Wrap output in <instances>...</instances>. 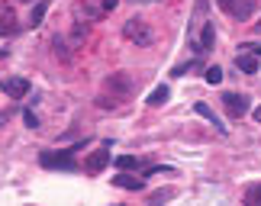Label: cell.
<instances>
[{
	"instance_id": "29",
	"label": "cell",
	"mask_w": 261,
	"mask_h": 206,
	"mask_svg": "<svg viewBox=\"0 0 261 206\" xmlns=\"http://www.w3.org/2000/svg\"><path fill=\"white\" fill-rule=\"evenodd\" d=\"M255 29H258V33H261V23H255Z\"/></svg>"
},
{
	"instance_id": "3",
	"label": "cell",
	"mask_w": 261,
	"mask_h": 206,
	"mask_svg": "<svg viewBox=\"0 0 261 206\" xmlns=\"http://www.w3.org/2000/svg\"><path fill=\"white\" fill-rule=\"evenodd\" d=\"M103 87H107L110 94L123 97V100H126V97H133V91H136V84H133V77H129V74H110Z\"/></svg>"
},
{
	"instance_id": "24",
	"label": "cell",
	"mask_w": 261,
	"mask_h": 206,
	"mask_svg": "<svg viewBox=\"0 0 261 206\" xmlns=\"http://www.w3.org/2000/svg\"><path fill=\"white\" fill-rule=\"evenodd\" d=\"M216 4H219V10H226V13H229V10H232V4H236V0H216Z\"/></svg>"
},
{
	"instance_id": "25",
	"label": "cell",
	"mask_w": 261,
	"mask_h": 206,
	"mask_svg": "<svg viewBox=\"0 0 261 206\" xmlns=\"http://www.w3.org/2000/svg\"><path fill=\"white\" fill-rule=\"evenodd\" d=\"M7 58H10V52H7V48H0V65H4Z\"/></svg>"
},
{
	"instance_id": "5",
	"label": "cell",
	"mask_w": 261,
	"mask_h": 206,
	"mask_svg": "<svg viewBox=\"0 0 261 206\" xmlns=\"http://www.w3.org/2000/svg\"><path fill=\"white\" fill-rule=\"evenodd\" d=\"M223 106H226L229 116H236V120H239V116L248 113V97L245 94H226L223 97Z\"/></svg>"
},
{
	"instance_id": "12",
	"label": "cell",
	"mask_w": 261,
	"mask_h": 206,
	"mask_svg": "<svg viewBox=\"0 0 261 206\" xmlns=\"http://www.w3.org/2000/svg\"><path fill=\"white\" fill-rule=\"evenodd\" d=\"M229 16H236V19H248V16H252V0H236L232 10H229Z\"/></svg>"
},
{
	"instance_id": "15",
	"label": "cell",
	"mask_w": 261,
	"mask_h": 206,
	"mask_svg": "<svg viewBox=\"0 0 261 206\" xmlns=\"http://www.w3.org/2000/svg\"><path fill=\"white\" fill-rule=\"evenodd\" d=\"M116 168L119 171H133V168H139V158H133V155H119V158H116Z\"/></svg>"
},
{
	"instance_id": "17",
	"label": "cell",
	"mask_w": 261,
	"mask_h": 206,
	"mask_svg": "<svg viewBox=\"0 0 261 206\" xmlns=\"http://www.w3.org/2000/svg\"><path fill=\"white\" fill-rule=\"evenodd\" d=\"M203 77H206V84H219V81H223V71L213 65V68H206V71H203Z\"/></svg>"
},
{
	"instance_id": "28",
	"label": "cell",
	"mask_w": 261,
	"mask_h": 206,
	"mask_svg": "<svg viewBox=\"0 0 261 206\" xmlns=\"http://www.w3.org/2000/svg\"><path fill=\"white\" fill-rule=\"evenodd\" d=\"M136 4H152V0H136Z\"/></svg>"
},
{
	"instance_id": "21",
	"label": "cell",
	"mask_w": 261,
	"mask_h": 206,
	"mask_svg": "<svg viewBox=\"0 0 261 206\" xmlns=\"http://www.w3.org/2000/svg\"><path fill=\"white\" fill-rule=\"evenodd\" d=\"M174 197V190H158V193H152V203H162V200H171Z\"/></svg>"
},
{
	"instance_id": "18",
	"label": "cell",
	"mask_w": 261,
	"mask_h": 206,
	"mask_svg": "<svg viewBox=\"0 0 261 206\" xmlns=\"http://www.w3.org/2000/svg\"><path fill=\"white\" fill-rule=\"evenodd\" d=\"M245 200H248V203H261V184H255V187H248Z\"/></svg>"
},
{
	"instance_id": "23",
	"label": "cell",
	"mask_w": 261,
	"mask_h": 206,
	"mask_svg": "<svg viewBox=\"0 0 261 206\" xmlns=\"http://www.w3.org/2000/svg\"><path fill=\"white\" fill-rule=\"evenodd\" d=\"M116 4H119V0H100V7H103V13H113V10H116Z\"/></svg>"
},
{
	"instance_id": "7",
	"label": "cell",
	"mask_w": 261,
	"mask_h": 206,
	"mask_svg": "<svg viewBox=\"0 0 261 206\" xmlns=\"http://www.w3.org/2000/svg\"><path fill=\"white\" fill-rule=\"evenodd\" d=\"M107 164H110V142H103V145H100V149L87 158V171H90V174H100Z\"/></svg>"
},
{
	"instance_id": "16",
	"label": "cell",
	"mask_w": 261,
	"mask_h": 206,
	"mask_svg": "<svg viewBox=\"0 0 261 206\" xmlns=\"http://www.w3.org/2000/svg\"><path fill=\"white\" fill-rule=\"evenodd\" d=\"M197 68H200V62H187V65H177L171 74H174V77H187L190 71H197Z\"/></svg>"
},
{
	"instance_id": "9",
	"label": "cell",
	"mask_w": 261,
	"mask_h": 206,
	"mask_svg": "<svg viewBox=\"0 0 261 206\" xmlns=\"http://www.w3.org/2000/svg\"><path fill=\"white\" fill-rule=\"evenodd\" d=\"M116 187H123V190H142L145 187V181L142 178H133V174H119V178H113Z\"/></svg>"
},
{
	"instance_id": "30",
	"label": "cell",
	"mask_w": 261,
	"mask_h": 206,
	"mask_svg": "<svg viewBox=\"0 0 261 206\" xmlns=\"http://www.w3.org/2000/svg\"><path fill=\"white\" fill-rule=\"evenodd\" d=\"M23 4H33V0H23Z\"/></svg>"
},
{
	"instance_id": "14",
	"label": "cell",
	"mask_w": 261,
	"mask_h": 206,
	"mask_svg": "<svg viewBox=\"0 0 261 206\" xmlns=\"http://www.w3.org/2000/svg\"><path fill=\"white\" fill-rule=\"evenodd\" d=\"M45 10H48V4H45V0H39L36 10H33V16H29V26H39V23H42V19H45Z\"/></svg>"
},
{
	"instance_id": "11",
	"label": "cell",
	"mask_w": 261,
	"mask_h": 206,
	"mask_svg": "<svg viewBox=\"0 0 261 206\" xmlns=\"http://www.w3.org/2000/svg\"><path fill=\"white\" fill-rule=\"evenodd\" d=\"M213 42H216V29H213V23H206L203 33H200V52H210Z\"/></svg>"
},
{
	"instance_id": "19",
	"label": "cell",
	"mask_w": 261,
	"mask_h": 206,
	"mask_svg": "<svg viewBox=\"0 0 261 206\" xmlns=\"http://www.w3.org/2000/svg\"><path fill=\"white\" fill-rule=\"evenodd\" d=\"M23 120H26V126H29V129H39V116H36L33 110H26V113H23Z\"/></svg>"
},
{
	"instance_id": "6",
	"label": "cell",
	"mask_w": 261,
	"mask_h": 206,
	"mask_svg": "<svg viewBox=\"0 0 261 206\" xmlns=\"http://www.w3.org/2000/svg\"><path fill=\"white\" fill-rule=\"evenodd\" d=\"M19 29L16 23V10L10 7V4H0V36H13Z\"/></svg>"
},
{
	"instance_id": "10",
	"label": "cell",
	"mask_w": 261,
	"mask_h": 206,
	"mask_svg": "<svg viewBox=\"0 0 261 206\" xmlns=\"http://www.w3.org/2000/svg\"><path fill=\"white\" fill-rule=\"evenodd\" d=\"M197 113H200V116H203V120H210V123H213L219 135H226V126H223V123H219V116H216L213 110H210V106H206V103H197Z\"/></svg>"
},
{
	"instance_id": "22",
	"label": "cell",
	"mask_w": 261,
	"mask_h": 206,
	"mask_svg": "<svg viewBox=\"0 0 261 206\" xmlns=\"http://www.w3.org/2000/svg\"><path fill=\"white\" fill-rule=\"evenodd\" d=\"M84 36H87V26H84V23H77V26H74V42H81Z\"/></svg>"
},
{
	"instance_id": "8",
	"label": "cell",
	"mask_w": 261,
	"mask_h": 206,
	"mask_svg": "<svg viewBox=\"0 0 261 206\" xmlns=\"http://www.w3.org/2000/svg\"><path fill=\"white\" fill-rule=\"evenodd\" d=\"M236 68H239V71H245V74H258V55L239 52V55H236Z\"/></svg>"
},
{
	"instance_id": "1",
	"label": "cell",
	"mask_w": 261,
	"mask_h": 206,
	"mask_svg": "<svg viewBox=\"0 0 261 206\" xmlns=\"http://www.w3.org/2000/svg\"><path fill=\"white\" fill-rule=\"evenodd\" d=\"M123 36L129 39V42L142 45V48L155 42V33L148 29V23H145V19H139V16H133V19H126V23H123Z\"/></svg>"
},
{
	"instance_id": "26",
	"label": "cell",
	"mask_w": 261,
	"mask_h": 206,
	"mask_svg": "<svg viewBox=\"0 0 261 206\" xmlns=\"http://www.w3.org/2000/svg\"><path fill=\"white\" fill-rule=\"evenodd\" d=\"M255 120H258V123H261V106H258V110H255Z\"/></svg>"
},
{
	"instance_id": "20",
	"label": "cell",
	"mask_w": 261,
	"mask_h": 206,
	"mask_svg": "<svg viewBox=\"0 0 261 206\" xmlns=\"http://www.w3.org/2000/svg\"><path fill=\"white\" fill-rule=\"evenodd\" d=\"M97 106H100V110H113V106H116L113 94H110V97H100V100H97Z\"/></svg>"
},
{
	"instance_id": "13",
	"label": "cell",
	"mask_w": 261,
	"mask_h": 206,
	"mask_svg": "<svg viewBox=\"0 0 261 206\" xmlns=\"http://www.w3.org/2000/svg\"><path fill=\"white\" fill-rule=\"evenodd\" d=\"M168 97H171V91L162 84V87H155L152 94H148V106H162V103H168Z\"/></svg>"
},
{
	"instance_id": "4",
	"label": "cell",
	"mask_w": 261,
	"mask_h": 206,
	"mask_svg": "<svg viewBox=\"0 0 261 206\" xmlns=\"http://www.w3.org/2000/svg\"><path fill=\"white\" fill-rule=\"evenodd\" d=\"M0 91L7 97H13V100H23L29 94V81L26 77H4V81H0Z\"/></svg>"
},
{
	"instance_id": "27",
	"label": "cell",
	"mask_w": 261,
	"mask_h": 206,
	"mask_svg": "<svg viewBox=\"0 0 261 206\" xmlns=\"http://www.w3.org/2000/svg\"><path fill=\"white\" fill-rule=\"evenodd\" d=\"M7 123V113H0V126H4Z\"/></svg>"
},
{
	"instance_id": "2",
	"label": "cell",
	"mask_w": 261,
	"mask_h": 206,
	"mask_svg": "<svg viewBox=\"0 0 261 206\" xmlns=\"http://www.w3.org/2000/svg\"><path fill=\"white\" fill-rule=\"evenodd\" d=\"M39 164L42 168H58V171H77L71 152H42L39 155Z\"/></svg>"
}]
</instances>
